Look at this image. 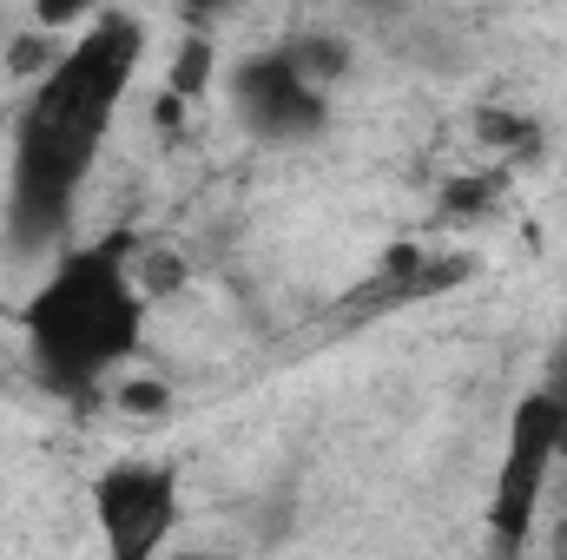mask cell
<instances>
[{
    "mask_svg": "<svg viewBox=\"0 0 567 560\" xmlns=\"http://www.w3.org/2000/svg\"><path fill=\"white\" fill-rule=\"evenodd\" d=\"M561 462H567V376H548L515 403L508 435H502V462H495V488H488V535H495L502 560L528 554Z\"/></svg>",
    "mask_w": 567,
    "mask_h": 560,
    "instance_id": "cell-4",
    "label": "cell"
},
{
    "mask_svg": "<svg viewBox=\"0 0 567 560\" xmlns=\"http://www.w3.org/2000/svg\"><path fill=\"white\" fill-rule=\"evenodd\" d=\"M27 370L66 396L93 403L145 350V290L120 245H66L33 297L20 303Z\"/></svg>",
    "mask_w": 567,
    "mask_h": 560,
    "instance_id": "cell-2",
    "label": "cell"
},
{
    "mask_svg": "<svg viewBox=\"0 0 567 560\" xmlns=\"http://www.w3.org/2000/svg\"><path fill=\"white\" fill-rule=\"evenodd\" d=\"M178 515H185V495L172 462L126 455L93 475V528L106 560H165Z\"/></svg>",
    "mask_w": 567,
    "mask_h": 560,
    "instance_id": "cell-5",
    "label": "cell"
},
{
    "mask_svg": "<svg viewBox=\"0 0 567 560\" xmlns=\"http://www.w3.org/2000/svg\"><path fill=\"white\" fill-rule=\"evenodd\" d=\"M350 66L343 40L323 33H297L278 46H258L245 60H231L225 93H231V120L245 126L251 145L297 152V145L330 133V80Z\"/></svg>",
    "mask_w": 567,
    "mask_h": 560,
    "instance_id": "cell-3",
    "label": "cell"
},
{
    "mask_svg": "<svg viewBox=\"0 0 567 560\" xmlns=\"http://www.w3.org/2000/svg\"><path fill=\"white\" fill-rule=\"evenodd\" d=\"M145 53V20L93 13L27 86L7 139V245L60 258Z\"/></svg>",
    "mask_w": 567,
    "mask_h": 560,
    "instance_id": "cell-1",
    "label": "cell"
},
{
    "mask_svg": "<svg viewBox=\"0 0 567 560\" xmlns=\"http://www.w3.org/2000/svg\"><path fill=\"white\" fill-rule=\"evenodd\" d=\"M165 560H238V554H212V548H178V554H165Z\"/></svg>",
    "mask_w": 567,
    "mask_h": 560,
    "instance_id": "cell-6",
    "label": "cell"
}]
</instances>
